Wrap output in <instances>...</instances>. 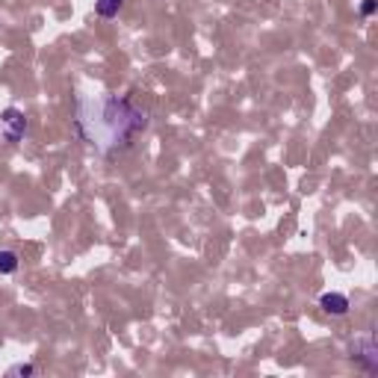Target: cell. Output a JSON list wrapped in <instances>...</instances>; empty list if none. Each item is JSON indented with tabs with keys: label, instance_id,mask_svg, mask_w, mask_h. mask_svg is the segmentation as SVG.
I'll return each instance as SVG.
<instances>
[{
	"label": "cell",
	"instance_id": "8",
	"mask_svg": "<svg viewBox=\"0 0 378 378\" xmlns=\"http://www.w3.org/2000/svg\"><path fill=\"white\" fill-rule=\"evenodd\" d=\"M360 12H363V15H372V12H375V0H363Z\"/></svg>",
	"mask_w": 378,
	"mask_h": 378
},
{
	"label": "cell",
	"instance_id": "6",
	"mask_svg": "<svg viewBox=\"0 0 378 378\" xmlns=\"http://www.w3.org/2000/svg\"><path fill=\"white\" fill-rule=\"evenodd\" d=\"M18 272V255L15 251H0V275Z\"/></svg>",
	"mask_w": 378,
	"mask_h": 378
},
{
	"label": "cell",
	"instance_id": "5",
	"mask_svg": "<svg viewBox=\"0 0 378 378\" xmlns=\"http://www.w3.org/2000/svg\"><path fill=\"white\" fill-rule=\"evenodd\" d=\"M121 4H124V0H97V4H95V12H97L101 18H113V15H119Z\"/></svg>",
	"mask_w": 378,
	"mask_h": 378
},
{
	"label": "cell",
	"instance_id": "2",
	"mask_svg": "<svg viewBox=\"0 0 378 378\" xmlns=\"http://www.w3.org/2000/svg\"><path fill=\"white\" fill-rule=\"evenodd\" d=\"M0 124H4V139H6V142H18V139L24 136V130H27V119H24L21 109H15V107L4 109Z\"/></svg>",
	"mask_w": 378,
	"mask_h": 378
},
{
	"label": "cell",
	"instance_id": "3",
	"mask_svg": "<svg viewBox=\"0 0 378 378\" xmlns=\"http://www.w3.org/2000/svg\"><path fill=\"white\" fill-rule=\"evenodd\" d=\"M355 358H358L367 370H378V349H375V340H372V337L355 340Z\"/></svg>",
	"mask_w": 378,
	"mask_h": 378
},
{
	"label": "cell",
	"instance_id": "4",
	"mask_svg": "<svg viewBox=\"0 0 378 378\" xmlns=\"http://www.w3.org/2000/svg\"><path fill=\"white\" fill-rule=\"evenodd\" d=\"M319 304H322V311L334 313V316H343L349 311V299L343 296V292H325V296L319 299Z\"/></svg>",
	"mask_w": 378,
	"mask_h": 378
},
{
	"label": "cell",
	"instance_id": "7",
	"mask_svg": "<svg viewBox=\"0 0 378 378\" xmlns=\"http://www.w3.org/2000/svg\"><path fill=\"white\" fill-rule=\"evenodd\" d=\"M33 372H36L33 363H18V367L9 370V375H33Z\"/></svg>",
	"mask_w": 378,
	"mask_h": 378
},
{
	"label": "cell",
	"instance_id": "1",
	"mask_svg": "<svg viewBox=\"0 0 378 378\" xmlns=\"http://www.w3.org/2000/svg\"><path fill=\"white\" fill-rule=\"evenodd\" d=\"M145 128V113L116 95H95L77 101V133L101 154L128 145Z\"/></svg>",
	"mask_w": 378,
	"mask_h": 378
}]
</instances>
